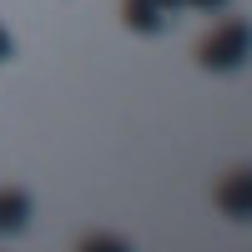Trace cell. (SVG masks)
<instances>
[{"label":"cell","mask_w":252,"mask_h":252,"mask_svg":"<svg viewBox=\"0 0 252 252\" xmlns=\"http://www.w3.org/2000/svg\"><path fill=\"white\" fill-rule=\"evenodd\" d=\"M76 252H131V242L111 237V232H86V237L76 242Z\"/></svg>","instance_id":"5"},{"label":"cell","mask_w":252,"mask_h":252,"mask_svg":"<svg viewBox=\"0 0 252 252\" xmlns=\"http://www.w3.org/2000/svg\"><path fill=\"white\" fill-rule=\"evenodd\" d=\"M187 5H192V10H227L232 0H182V10H187Z\"/></svg>","instance_id":"6"},{"label":"cell","mask_w":252,"mask_h":252,"mask_svg":"<svg viewBox=\"0 0 252 252\" xmlns=\"http://www.w3.org/2000/svg\"><path fill=\"white\" fill-rule=\"evenodd\" d=\"M31 197L20 192V187H0V237H15L20 227L31 222Z\"/></svg>","instance_id":"3"},{"label":"cell","mask_w":252,"mask_h":252,"mask_svg":"<svg viewBox=\"0 0 252 252\" xmlns=\"http://www.w3.org/2000/svg\"><path fill=\"white\" fill-rule=\"evenodd\" d=\"M10 56H15V40H10V31H5V26H0V66H5Z\"/></svg>","instance_id":"7"},{"label":"cell","mask_w":252,"mask_h":252,"mask_svg":"<svg viewBox=\"0 0 252 252\" xmlns=\"http://www.w3.org/2000/svg\"><path fill=\"white\" fill-rule=\"evenodd\" d=\"M182 15V0H121V20L136 35H161Z\"/></svg>","instance_id":"2"},{"label":"cell","mask_w":252,"mask_h":252,"mask_svg":"<svg viewBox=\"0 0 252 252\" xmlns=\"http://www.w3.org/2000/svg\"><path fill=\"white\" fill-rule=\"evenodd\" d=\"M217 207H222V212L232 217V222H242V217L252 212V192H247V166H237V172H232V177H227V182L217 187Z\"/></svg>","instance_id":"4"},{"label":"cell","mask_w":252,"mask_h":252,"mask_svg":"<svg viewBox=\"0 0 252 252\" xmlns=\"http://www.w3.org/2000/svg\"><path fill=\"white\" fill-rule=\"evenodd\" d=\"M247 46H252V35H247V20H217L212 31L202 35V46H197V66L202 71H242L247 66Z\"/></svg>","instance_id":"1"}]
</instances>
